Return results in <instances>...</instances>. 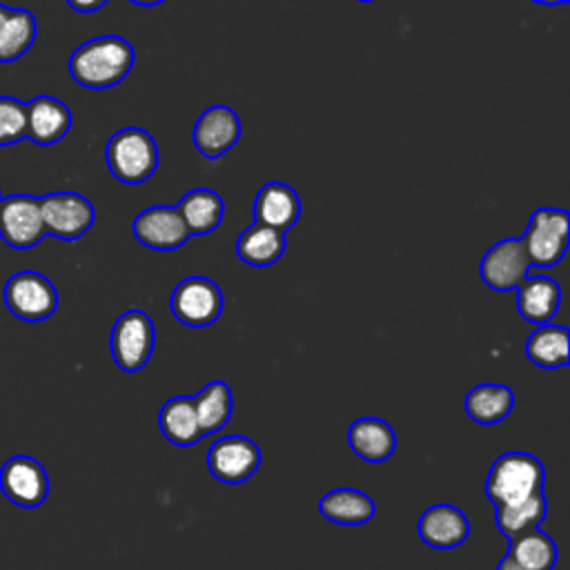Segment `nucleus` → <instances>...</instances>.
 Instances as JSON below:
<instances>
[{
	"mask_svg": "<svg viewBox=\"0 0 570 570\" xmlns=\"http://www.w3.org/2000/svg\"><path fill=\"white\" fill-rule=\"evenodd\" d=\"M497 570H528V568H523V566H521V563H517L510 554H505V557L499 561Z\"/></svg>",
	"mask_w": 570,
	"mask_h": 570,
	"instance_id": "nucleus-32",
	"label": "nucleus"
},
{
	"mask_svg": "<svg viewBox=\"0 0 570 570\" xmlns=\"http://www.w3.org/2000/svg\"><path fill=\"white\" fill-rule=\"evenodd\" d=\"M530 2H537V4H548V7H554V4H566L568 0H530Z\"/></svg>",
	"mask_w": 570,
	"mask_h": 570,
	"instance_id": "nucleus-34",
	"label": "nucleus"
},
{
	"mask_svg": "<svg viewBox=\"0 0 570 570\" xmlns=\"http://www.w3.org/2000/svg\"><path fill=\"white\" fill-rule=\"evenodd\" d=\"M27 138V102L0 96V147Z\"/></svg>",
	"mask_w": 570,
	"mask_h": 570,
	"instance_id": "nucleus-30",
	"label": "nucleus"
},
{
	"mask_svg": "<svg viewBox=\"0 0 570 570\" xmlns=\"http://www.w3.org/2000/svg\"><path fill=\"white\" fill-rule=\"evenodd\" d=\"M546 512H548V503L543 492H539L525 501H519L512 505H499L494 510V523L508 539H512L530 528H537L546 519Z\"/></svg>",
	"mask_w": 570,
	"mask_h": 570,
	"instance_id": "nucleus-29",
	"label": "nucleus"
},
{
	"mask_svg": "<svg viewBox=\"0 0 570 570\" xmlns=\"http://www.w3.org/2000/svg\"><path fill=\"white\" fill-rule=\"evenodd\" d=\"M156 327L147 312L129 309L120 314L111 327L109 347L116 365L122 372L142 370L154 352Z\"/></svg>",
	"mask_w": 570,
	"mask_h": 570,
	"instance_id": "nucleus-5",
	"label": "nucleus"
},
{
	"mask_svg": "<svg viewBox=\"0 0 570 570\" xmlns=\"http://www.w3.org/2000/svg\"><path fill=\"white\" fill-rule=\"evenodd\" d=\"M109 0H67V4L80 13H91L98 11L100 7H105Z\"/></svg>",
	"mask_w": 570,
	"mask_h": 570,
	"instance_id": "nucleus-31",
	"label": "nucleus"
},
{
	"mask_svg": "<svg viewBox=\"0 0 570 570\" xmlns=\"http://www.w3.org/2000/svg\"><path fill=\"white\" fill-rule=\"evenodd\" d=\"M69 107L53 96H36L27 102V138L40 147L56 145L71 129Z\"/></svg>",
	"mask_w": 570,
	"mask_h": 570,
	"instance_id": "nucleus-17",
	"label": "nucleus"
},
{
	"mask_svg": "<svg viewBox=\"0 0 570 570\" xmlns=\"http://www.w3.org/2000/svg\"><path fill=\"white\" fill-rule=\"evenodd\" d=\"M0 198H2V196H0Z\"/></svg>",
	"mask_w": 570,
	"mask_h": 570,
	"instance_id": "nucleus-36",
	"label": "nucleus"
},
{
	"mask_svg": "<svg viewBox=\"0 0 570 570\" xmlns=\"http://www.w3.org/2000/svg\"><path fill=\"white\" fill-rule=\"evenodd\" d=\"M352 452L367 463H383L396 450V432L379 416L356 419L347 430Z\"/></svg>",
	"mask_w": 570,
	"mask_h": 570,
	"instance_id": "nucleus-18",
	"label": "nucleus"
},
{
	"mask_svg": "<svg viewBox=\"0 0 570 570\" xmlns=\"http://www.w3.org/2000/svg\"><path fill=\"white\" fill-rule=\"evenodd\" d=\"M158 428L163 436L178 448L194 445L205 436L196 419L194 396H174L165 401L158 412Z\"/></svg>",
	"mask_w": 570,
	"mask_h": 570,
	"instance_id": "nucleus-23",
	"label": "nucleus"
},
{
	"mask_svg": "<svg viewBox=\"0 0 570 570\" xmlns=\"http://www.w3.org/2000/svg\"><path fill=\"white\" fill-rule=\"evenodd\" d=\"M261 465L258 445L243 434L220 436L207 452V468L214 479L223 483H243Z\"/></svg>",
	"mask_w": 570,
	"mask_h": 570,
	"instance_id": "nucleus-11",
	"label": "nucleus"
},
{
	"mask_svg": "<svg viewBox=\"0 0 570 570\" xmlns=\"http://www.w3.org/2000/svg\"><path fill=\"white\" fill-rule=\"evenodd\" d=\"M2 298L7 309L20 318V321H45L49 318L58 307V292L53 283L31 269L16 272L9 276L2 289Z\"/></svg>",
	"mask_w": 570,
	"mask_h": 570,
	"instance_id": "nucleus-6",
	"label": "nucleus"
},
{
	"mask_svg": "<svg viewBox=\"0 0 570 570\" xmlns=\"http://www.w3.org/2000/svg\"><path fill=\"white\" fill-rule=\"evenodd\" d=\"M131 232L140 245L156 252L178 249L191 236L178 207H171V205H154L142 209L134 218Z\"/></svg>",
	"mask_w": 570,
	"mask_h": 570,
	"instance_id": "nucleus-12",
	"label": "nucleus"
},
{
	"mask_svg": "<svg viewBox=\"0 0 570 570\" xmlns=\"http://www.w3.org/2000/svg\"><path fill=\"white\" fill-rule=\"evenodd\" d=\"M561 305V287L557 281L534 274L525 276L517 287V309L530 323H550Z\"/></svg>",
	"mask_w": 570,
	"mask_h": 570,
	"instance_id": "nucleus-19",
	"label": "nucleus"
},
{
	"mask_svg": "<svg viewBox=\"0 0 570 570\" xmlns=\"http://www.w3.org/2000/svg\"><path fill=\"white\" fill-rule=\"evenodd\" d=\"M45 232L60 240H78L96 220V209L78 191H53L40 198Z\"/></svg>",
	"mask_w": 570,
	"mask_h": 570,
	"instance_id": "nucleus-8",
	"label": "nucleus"
},
{
	"mask_svg": "<svg viewBox=\"0 0 570 570\" xmlns=\"http://www.w3.org/2000/svg\"><path fill=\"white\" fill-rule=\"evenodd\" d=\"M356 2H374V0H356Z\"/></svg>",
	"mask_w": 570,
	"mask_h": 570,
	"instance_id": "nucleus-35",
	"label": "nucleus"
},
{
	"mask_svg": "<svg viewBox=\"0 0 570 570\" xmlns=\"http://www.w3.org/2000/svg\"><path fill=\"white\" fill-rule=\"evenodd\" d=\"M38 33V24L31 11L0 4V62H13L22 58Z\"/></svg>",
	"mask_w": 570,
	"mask_h": 570,
	"instance_id": "nucleus-21",
	"label": "nucleus"
},
{
	"mask_svg": "<svg viewBox=\"0 0 570 570\" xmlns=\"http://www.w3.org/2000/svg\"><path fill=\"white\" fill-rule=\"evenodd\" d=\"M570 243V216L566 209L539 207L532 212L528 227L521 236V245L530 265L552 267L557 265Z\"/></svg>",
	"mask_w": 570,
	"mask_h": 570,
	"instance_id": "nucleus-4",
	"label": "nucleus"
},
{
	"mask_svg": "<svg viewBox=\"0 0 570 570\" xmlns=\"http://www.w3.org/2000/svg\"><path fill=\"white\" fill-rule=\"evenodd\" d=\"M0 490L18 508H38L49 494L47 470L33 456H11L0 468Z\"/></svg>",
	"mask_w": 570,
	"mask_h": 570,
	"instance_id": "nucleus-10",
	"label": "nucleus"
},
{
	"mask_svg": "<svg viewBox=\"0 0 570 570\" xmlns=\"http://www.w3.org/2000/svg\"><path fill=\"white\" fill-rule=\"evenodd\" d=\"M285 234L261 223L245 227L236 240V254L252 267H269L285 254Z\"/></svg>",
	"mask_w": 570,
	"mask_h": 570,
	"instance_id": "nucleus-22",
	"label": "nucleus"
},
{
	"mask_svg": "<svg viewBox=\"0 0 570 570\" xmlns=\"http://www.w3.org/2000/svg\"><path fill=\"white\" fill-rule=\"evenodd\" d=\"M318 512L321 517H325L336 525H363L374 517L376 505L361 490L336 488L321 497Z\"/></svg>",
	"mask_w": 570,
	"mask_h": 570,
	"instance_id": "nucleus-20",
	"label": "nucleus"
},
{
	"mask_svg": "<svg viewBox=\"0 0 570 570\" xmlns=\"http://www.w3.org/2000/svg\"><path fill=\"white\" fill-rule=\"evenodd\" d=\"M194 410H196V419H198V425L205 436L223 430L234 410V399H232L229 385L225 381H209L194 396Z\"/></svg>",
	"mask_w": 570,
	"mask_h": 570,
	"instance_id": "nucleus-27",
	"label": "nucleus"
},
{
	"mask_svg": "<svg viewBox=\"0 0 570 570\" xmlns=\"http://www.w3.org/2000/svg\"><path fill=\"white\" fill-rule=\"evenodd\" d=\"M528 269L530 261L521 245V238L499 240L483 254L479 263L481 281L494 292L517 289L519 283L528 276Z\"/></svg>",
	"mask_w": 570,
	"mask_h": 570,
	"instance_id": "nucleus-14",
	"label": "nucleus"
},
{
	"mask_svg": "<svg viewBox=\"0 0 570 570\" xmlns=\"http://www.w3.org/2000/svg\"><path fill=\"white\" fill-rule=\"evenodd\" d=\"M176 207L191 236H203L214 232L220 225L225 214V203L220 194L207 187H196L187 191Z\"/></svg>",
	"mask_w": 570,
	"mask_h": 570,
	"instance_id": "nucleus-24",
	"label": "nucleus"
},
{
	"mask_svg": "<svg viewBox=\"0 0 570 570\" xmlns=\"http://www.w3.org/2000/svg\"><path fill=\"white\" fill-rule=\"evenodd\" d=\"M47 236L40 198L13 194L0 198V238L13 249H29Z\"/></svg>",
	"mask_w": 570,
	"mask_h": 570,
	"instance_id": "nucleus-9",
	"label": "nucleus"
},
{
	"mask_svg": "<svg viewBox=\"0 0 570 570\" xmlns=\"http://www.w3.org/2000/svg\"><path fill=\"white\" fill-rule=\"evenodd\" d=\"M508 554L528 570H552L557 563V546L539 525L512 537Z\"/></svg>",
	"mask_w": 570,
	"mask_h": 570,
	"instance_id": "nucleus-28",
	"label": "nucleus"
},
{
	"mask_svg": "<svg viewBox=\"0 0 570 570\" xmlns=\"http://www.w3.org/2000/svg\"><path fill=\"white\" fill-rule=\"evenodd\" d=\"M301 216V198L287 183H265L254 198V223L278 232H289Z\"/></svg>",
	"mask_w": 570,
	"mask_h": 570,
	"instance_id": "nucleus-16",
	"label": "nucleus"
},
{
	"mask_svg": "<svg viewBox=\"0 0 570 570\" xmlns=\"http://www.w3.org/2000/svg\"><path fill=\"white\" fill-rule=\"evenodd\" d=\"M465 412L479 425H494L508 419L514 407V392L508 385L481 383L465 394Z\"/></svg>",
	"mask_w": 570,
	"mask_h": 570,
	"instance_id": "nucleus-25",
	"label": "nucleus"
},
{
	"mask_svg": "<svg viewBox=\"0 0 570 570\" xmlns=\"http://www.w3.org/2000/svg\"><path fill=\"white\" fill-rule=\"evenodd\" d=\"M105 160L116 180L140 185L149 180L158 167V145L142 127H125L107 140Z\"/></svg>",
	"mask_w": 570,
	"mask_h": 570,
	"instance_id": "nucleus-3",
	"label": "nucleus"
},
{
	"mask_svg": "<svg viewBox=\"0 0 570 570\" xmlns=\"http://www.w3.org/2000/svg\"><path fill=\"white\" fill-rule=\"evenodd\" d=\"M528 358L543 370L566 367L570 361L568 330L554 323H541L525 341Z\"/></svg>",
	"mask_w": 570,
	"mask_h": 570,
	"instance_id": "nucleus-26",
	"label": "nucleus"
},
{
	"mask_svg": "<svg viewBox=\"0 0 570 570\" xmlns=\"http://www.w3.org/2000/svg\"><path fill=\"white\" fill-rule=\"evenodd\" d=\"M169 307L178 323L207 327L223 314V292L207 276H187L174 287Z\"/></svg>",
	"mask_w": 570,
	"mask_h": 570,
	"instance_id": "nucleus-7",
	"label": "nucleus"
},
{
	"mask_svg": "<svg viewBox=\"0 0 570 570\" xmlns=\"http://www.w3.org/2000/svg\"><path fill=\"white\" fill-rule=\"evenodd\" d=\"M546 470L534 454L528 452H505L494 459L488 479L485 494L499 505H512L543 492Z\"/></svg>",
	"mask_w": 570,
	"mask_h": 570,
	"instance_id": "nucleus-2",
	"label": "nucleus"
},
{
	"mask_svg": "<svg viewBox=\"0 0 570 570\" xmlns=\"http://www.w3.org/2000/svg\"><path fill=\"white\" fill-rule=\"evenodd\" d=\"M134 4H140V7H156V4H163L165 0H129Z\"/></svg>",
	"mask_w": 570,
	"mask_h": 570,
	"instance_id": "nucleus-33",
	"label": "nucleus"
},
{
	"mask_svg": "<svg viewBox=\"0 0 570 570\" xmlns=\"http://www.w3.org/2000/svg\"><path fill=\"white\" fill-rule=\"evenodd\" d=\"M416 530L421 541L430 548L450 550L470 537V521L459 508L450 503H436L419 517Z\"/></svg>",
	"mask_w": 570,
	"mask_h": 570,
	"instance_id": "nucleus-15",
	"label": "nucleus"
},
{
	"mask_svg": "<svg viewBox=\"0 0 570 570\" xmlns=\"http://www.w3.org/2000/svg\"><path fill=\"white\" fill-rule=\"evenodd\" d=\"M240 118L227 105H212L207 107L194 122L191 140L194 147L209 160L220 158L232 147H236L240 138Z\"/></svg>",
	"mask_w": 570,
	"mask_h": 570,
	"instance_id": "nucleus-13",
	"label": "nucleus"
},
{
	"mask_svg": "<svg viewBox=\"0 0 570 570\" xmlns=\"http://www.w3.org/2000/svg\"><path fill=\"white\" fill-rule=\"evenodd\" d=\"M134 60V47L125 38L107 33L73 49L69 73L80 87L102 91L122 82L129 76Z\"/></svg>",
	"mask_w": 570,
	"mask_h": 570,
	"instance_id": "nucleus-1",
	"label": "nucleus"
}]
</instances>
